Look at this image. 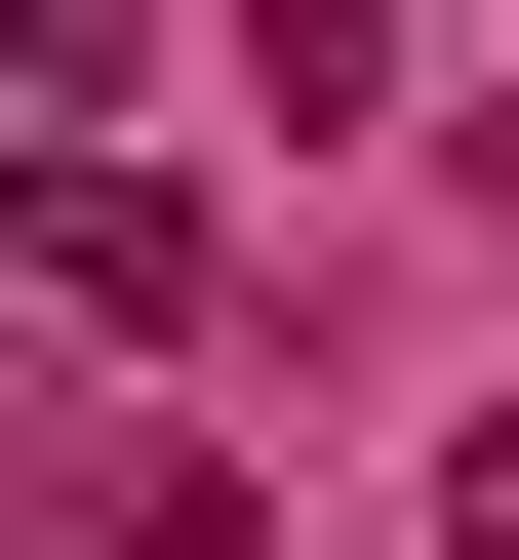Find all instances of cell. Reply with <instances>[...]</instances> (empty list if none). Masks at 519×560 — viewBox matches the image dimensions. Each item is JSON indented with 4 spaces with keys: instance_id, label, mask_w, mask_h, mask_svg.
I'll list each match as a JSON object with an SVG mask.
<instances>
[{
    "instance_id": "1",
    "label": "cell",
    "mask_w": 519,
    "mask_h": 560,
    "mask_svg": "<svg viewBox=\"0 0 519 560\" xmlns=\"http://www.w3.org/2000/svg\"><path fill=\"white\" fill-rule=\"evenodd\" d=\"M439 560H519V441H480V480H439Z\"/></svg>"
}]
</instances>
